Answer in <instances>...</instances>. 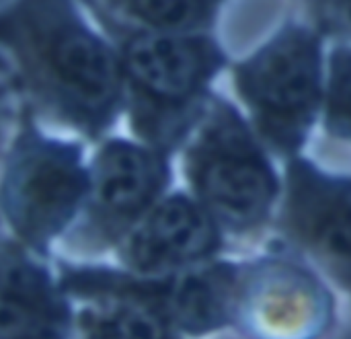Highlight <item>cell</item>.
I'll use <instances>...</instances> for the list:
<instances>
[{
	"label": "cell",
	"mask_w": 351,
	"mask_h": 339,
	"mask_svg": "<svg viewBox=\"0 0 351 339\" xmlns=\"http://www.w3.org/2000/svg\"><path fill=\"white\" fill-rule=\"evenodd\" d=\"M80 317L82 339H177L175 327L154 311L128 301H101Z\"/></svg>",
	"instance_id": "obj_13"
},
{
	"label": "cell",
	"mask_w": 351,
	"mask_h": 339,
	"mask_svg": "<svg viewBox=\"0 0 351 339\" xmlns=\"http://www.w3.org/2000/svg\"><path fill=\"white\" fill-rule=\"evenodd\" d=\"M327 64L325 126L333 136L351 142V43L335 45Z\"/></svg>",
	"instance_id": "obj_14"
},
{
	"label": "cell",
	"mask_w": 351,
	"mask_h": 339,
	"mask_svg": "<svg viewBox=\"0 0 351 339\" xmlns=\"http://www.w3.org/2000/svg\"><path fill=\"white\" fill-rule=\"evenodd\" d=\"M323 33L341 35L351 41V0H311Z\"/></svg>",
	"instance_id": "obj_15"
},
{
	"label": "cell",
	"mask_w": 351,
	"mask_h": 339,
	"mask_svg": "<svg viewBox=\"0 0 351 339\" xmlns=\"http://www.w3.org/2000/svg\"><path fill=\"white\" fill-rule=\"evenodd\" d=\"M171 152L123 138L103 142L90 165L84 231L97 243L128 237L162 200L171 181Z\"/></svg>",
	"instance_id": "obj_7"
},
{
	"label": "cell",
	"mask_w": 351,
	"mask_h": 339,
	"mask_svg": "<svg viewBox=\"0 0 351 339\" xmlns=\"http://www.w3.org/2000/svg\"><path fill=\"white\" fill-rule=\"evenodd\" d=\"M234 323L255 339H319L333 323V299L306 268L269 257L241 266Z\"/></svg>",
	"instance_id": "obj_8"
},
{
	"label": "cell",
	"mask_w": 351,
	"mask_h": 339,
	"mask_svg": "<svg viewBox=\"0 0 351 339\" xmlns=\"http://www.w3.org/2000/svg\"><path fill=\"white\" fill-rule=\"evenodd\" d=\"M62 284L16 243L2 249V339H70Z\"/></svg>",
	"instance_id": "obj_11"
},
{
	"label": "cell",
	"mask_w": 351,
	"mask_h": 339,
	"mask_svg": "<svg viewBox=\"0 0 351 339\" xmlns=\"http://www.w3.org/2000/svg\"><path fill=\"white\" fill-rule=\"evenodd\" d=\"M0 35L14 76L39 105L90 140L113 126L125 107L119 51L76 0H12Z\"/></svg>",
	"instance_id": "obj_1"
},
{
	"label": "cell",
	"mask_w": 351,
	"mask_h": 339,
	"mask_svg": "<svg viewBox=\"0 0 351 339\" xmlns=\"http://www.w3.org/2000/svg\"><path fill=\"white\" fill-rule=\"evenodd\" d=\"M323 37L319 27L290 21L234 66V84L257 134L286 159L300 154L325 107Z\"/></svg>",
	"instance_id": "obj_3"
},
{
	"label": "cell",
	"mask_w": 351,
	"mask_h": 339,
	"mask_svg": "<svg viewBox=\"0 0 351 339\" xmlns=\"http://www.w3.org/2000/svg\"><path fill=\"white\" fill-rule=\"evenodd\" d=\"M90 189V167L74 142L49 138L23 113L19 132L6 152L2 179L4 218L16 237L45 253L84 208Z\"/></svg>",
	"instance_id": "obj_5"
},
{
	"label": "cell",
	"mask_w": 351,
	"mask_h": 339,
	"mask_svg": "<svg viewBox=\"0 0 351 339\" xmlns=\"http://www.w3.org/2000/svg\"><path fill=\"white\" fill-rule=\"evenodd\" d=\"M241 266L199 264L160 276H125L101 268H66V292L101 301H128L160 315L175 329L204 336L234 323Z\"/></svg>",
	"instance_id": "obj_6"
},
{
	"label": "cell",
	"mask_w": 351,
	"mask_h": 339,
	"mask_svg": "<svg viewBox=\"0 0 351 339\" xmlns=\"http://www.w3.org/2000/svg\"><path fill=\"white\" fill-rule=\"evenodd\" d=\"M125 107L142 142L173 152L212 101V80L228 58L208 33L128 29L117 45Z\"/></svg>",
	"instance_id": "obj_2"
},
{
	"label": "cell",
	"mask_w": 351,
	"mask_h": 339,
	"mask_svg": "<svg viewBox=\"0 0 351 339\" xmlns=\"http://www.w3.org/2000/svg\"><path fill=\"white\" fill-rule=\"evenodd\" d=\"M216 218L195 198H162L125 237L121 259L140 276L181 272L210 261L222 247Z\"/></svg>",
	"instance_id": "obj_10"
},
{
	"label": "cell",
	"mask_w": 351,
	"mask_h": 339,
	"mask_svg": "<svg viewBox=\"0 0 351 339\" xmlns=\"http://www.w3.org/2000/svg\"><path fill=\"white\" fill-rule=\"evenodd\" d=\"M134 29L158 33H208L226 0H103Z\"/></svg>",
	"instance_id": "obj_12"
},
{
	"label": "cell",
	"mask_w": 351,
	"mask_h": 339,
	"mask_svg": "<svg viewBox=\"0 0 351 339\" xmlns=\"http://www.w3.org/2000/svg\"><path fill=\"white\" fill-rule=\"evenodd\" d=\"M259 138L232 103L212 97L185 154L195 198L237 235L263 226L280 196L278 173Z\"/></svg>",
	"instance_id": "obj_4"
},
{
	"label": "cell",
	"mask_w": 351,
	"mask_h": 339,
	"mask_svg": "<svg viewBox=\"0 0 351 339\" xmlns=\"http://www.w3.org/2000/svg\"><path fill=\"white\" fill-rule=\"evenodd\" d=\"M284 229L351 290V175L327 173L300 154L288 159Z\"/></svg>",
	"instance_id": "obj_9"
}]
</instances>
